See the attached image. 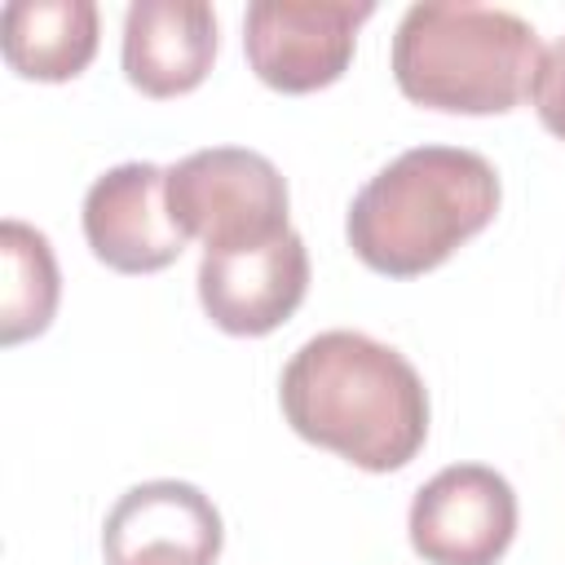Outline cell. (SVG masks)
<instances>
[{
    "label": "cell",
    "mask_w": 565,
    "mask_h": 565,
    "mask_svg": "<svg viewBox=\"0 0 565 565\" xmlns=\"http://www.w3.org/2000/svg\"><path fill=\"white\" fill-rule=\"evenodd\" d=\"M278 406L296 437L362 472L406 468L428 437V388L419 371L366 331L309 335L278 380Z\"/></svg>",
    "instance_id": "cell-1"
},
{
    "label": "cell",
    "mask_w": 565,
    "mask_h": 565,
    "mask_svg": "<svg viewBox=\"0 0 565 565\" xmlns=\"http://www.w3.org/2000/svg\"><path fill=\"white\" fill-rule=\"evenodd\" d=\"M168 168L132 159L106 168L84 194V238L115 274H159L185 252V234L168 212Z\"/></svg>",
    "instance_id": "cell-9"
},
{
    "label": "cell",
    "mask_w": 565,
    "mask_h": 565,
    "mask_svg": "<svg viewBox=\"0 0 565 565\" xmlns=\"http://www.w3.org/2000/svg\"><path fill=\"white\" fill-rule=\"evenodd\" d=\"M221 26L203 0H132L124 13V79L163 102L194 93L216 62Z\"/></svg>",
    "instance_id": "cell-10"
},
{
    "label": "cell",
    "mask_w": 565,
    "mask_h": 565,
    "mask_svg": "<svg viewBox=\"0 0 565 565\" xmlns=\"http://www.w3.org/2000/svg\"><path fill=\"white\" fill-rule=\"evenodd\" d=\"M194 282L212 327L225 335H269L309 291V252L296 230L247 247L203 252Z\"/></svg>",
    "instance_id": "cell-7"
},
{
    "label": "cell",
    "mask_w": 565,
    "mask_h": 565,
    "mask_svg": "<svg viewBox=\"0 0 565 565\" xmlns=\"http://www.w3.org/2000/svg\"><path fill=\"white\" fill-rule=\"evenodd\" d=\"M225 525L216 503L177 477L141 481L102 521L106 565H216Z\"/></svg>",
    "instance_id": "cell-8"
},
{
    "label": "cell",
    "mask_w": 565,
    "mask_h": 565,
    "mask_svg": "<svg viewBox=\"0 0 565 565\" xmlns=\"http://www.w3.org/2000/svg\"><path fill=\"white\" fill-rule=\"evenodd\" d=\"M406 534L428 565H499L516 539V490L486 463H450L415 490Z\"/></svg>",
    "instance_id": "cell-6"
},
{
    "label": "cell",
    "mask_w": 565,
    "mask_h": 565,
    "mask_svg": "<svg viewBox=\"0 0 565 565\" xmlns=\"http://www.w3.org/2000/svg\"><path fill=\"white\" fill-rule=\"evenodd\" d=\"M530 106L539 115V124L565 141V35L556 44L543 49L539 71L530 79Z\"/></svg>",
    "instance_id": "cell-13"
},
{
    "label": "cell",
    "mask_w": 565,
    "mask_h": 565,
    "mask_svg": "<svg viewBox=\"0 0 565 565\" xmlns=\"http://www.w3.org/2000/svg\"><path fill=\"white\" fill-rule=\"evenodd\" d=\"M503 185L486 154L463 146H411L349 203L344 238L384 278H419L477 238L499 212Z\"/></svg>",
    "instance_id": "cell-2"
},
{
    "label": "cell",
    "mask_w": 565,
    "mask_h": 565,
    "mask_svg": "<svg viewBox=\"0 0 565 565\" xmlns=\"http://www.w3.org/2000/svg\"><path fill=\"white\" fill-rule=\"evenodd\" d=\"M168 212L203 252L265 243L291 230L287 181L260 150L207 146L168 168Z\"/></svg>",
    "instance_id": "cell-4"
},
{
    "label": "cell",
    "mask_w": 565,
    "mask_h": 565,
    "mask_svg": "<svg viewBox=\"0 0 565 565\" xmlns=\"http://www.w3.org/2000/svg\"><path fill=\"white\" fill-rule=\"evenodd\" d=\"M539 31L490 4H411L393 31V79L406 102L446 115H508L530 97Z\"/></svg>",
    "instance_id": "cell-3"
},
{
    "label": "cell",
    "mask_w": 565,
    "mask_h": 565,
    "mask_svg": "<svg viewBox=\"0 0 565 565\" xmlns=\"http://www.w3.org/2000/svg\"><path fill=\"white\" fill-rule=\"evenodd\" d=\"M0 256H4V287H0V344L13 349L40 331H49L57 300H62V274L57 256L44 238V230L9 216L0 225Z\"/></svg>",
    "instance_id": "cell-12"
},
{
    "label": "cell",
    "mask_w": 565,
    "mask_h": 565,
    "mask_svg": "<svg viewBox=\"0 0 565 565\" xmlns=\"http://www.w3.org/2000/svg\"><path fill=\"white\" fill-rule=\"evenodd\" d=\"M0 49L9 71L40 84L84 75L97 53L93 0H9L0 9Z\"/></svg>",
    "instance_id": "cell-11"
},
{
    "label": "cell",
    "mask_w": 565,
    "mask_h": 565,
    "mask_svg": "<svg viewBox=\"0 0 565 565\" xmlns=\"http://www.w3.org/2000/svg\"><path fill=\"white\" fill-rule=\"evenodd\" d=\"M375 4L349 0H256L243 13V53L274 93H318L335 84Z\"/></svg>",
    "instance_id": "cell-5"
}]
</instances>
